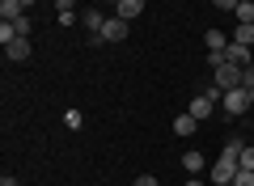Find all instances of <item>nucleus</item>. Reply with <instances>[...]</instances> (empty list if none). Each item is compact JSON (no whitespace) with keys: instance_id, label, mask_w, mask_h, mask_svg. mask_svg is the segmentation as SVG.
<instances>
[{"instance_id":"nucleus-9","label":"nucleus","mask_w":254,"mask_h":186,"mask_svg":"<svg viewBox=\"0 0 254 186\" xmlns=\"http://www.w3.org/2000/svg\"><path fill=\"white\" fill-rule=\"evenodd\" d=\"M195 127H199V123H195V119H190L187 110H182V115L174 119V135H195Z\"/></svg>"},{"instance_id":"nucleus-20","label":"nucleus","mask_w":254,"mask_h":186,"mask_svg":"<svg viewBox=\"0 0 254 186\" xmlns=\"http://www.w3.org/2000/svg\"><path fill=\"white\" fill-rule=\"evenodd\" d=\"M0 186H21V182H17V178H0Z\"/></svg>"},{"instance_id":"nucleus-1","label":"nucleus","mask_w":254,"mask_h":186,"mask_svg":"<svg viewBox=\"0 0 254 186\" xmlns=\"http://www.w3.org/2000/svg\"><path fill=\"white\" fill-rule=\"evenodd\" d=\"M123 38H127V21L110 13L106 26H102V34H98V38H89V43H123Z\"/></svg>"},{"instance_id":"nucleus-23","label":"nucleus","mask_w":254,"mask_h":186,"mask_svg":"<svg viewBox=\"0 0 254 186\" xmlns=\"http://www.w3.org/2000/svg\"><path fill=\"white\" fill-rule=\"evenodd\" d=\"M250 148H254V140H250Z\"/></svg>"},{"instance_id":"nucleus-10","label":"nucleus","mask_w":254,"mask_h":186,"mask_svg":"<svg viewBox=\"0 0 254 186\" xmlns=\"http://www.w3.org/2000/svg\"><path fill=\"white\" fill-rule=\"evenodd\" d=\"M237 21L242 26H254V4L250 0H237Z\"/></svg>"},{"instance_id":"nucleus-21","label":"nucleus","mask_w":254,"mask_h":186,"mask_svg":"<svg viewBox=\"0 0 254 186\" xmlns=\"http://www.w3.org/2000/svg\"><path fill=\"white\" fill-rule=\"evenodd\" d=\"M187 186H203V182H199V178H187Z\"/></svg>"},{"instance_id":"nucleus-5","label":"nucleus","mask_w":254,"mask_h":186,"mask_svg":"<svg viewBox=\"0 0 254 186\" xmlns=\"http://www.w3.org/2000/svg\"><path fill=\"white\" fill-rule=\"evenodd\" d=\"M26 9H30L26 0H4V4H0V17H4V21H9V26H13V21H17V17H26Z\"/></svg>"},{"instance_id":"nucleus-15","label":"nucleus","mask_w":254,"mask_h":186,"mask_svg":"<svg viewBox=\"0 0 254 186\" xmlns=\"http://www.w3.org/2000/svg\"><path fill=\"white\" fill-rule=\"evenodd\" d=\"M237 169H250V174H254V148H250V144L242 148V161H237Z\"/></svg>"},{"instance_id":"nucleus-19","label":"nucleus","mask_w":254,"mask_h":186,"mask_svg":"<svg viewBox=\"0 0 254 186\" xmlns=\"http://www.w3.org/2000/svg\"><path fill=\"white\" fill-rule=\"evenodd\" d=\"M242 89H254V63L246 68V76H242Z\"/></svg>"},{"instance_id":"nucleus-8","label":"nucleus","mask_w":254,"mask_h":186,"mask_svg":"<svg viewBox=\"0 0 254 186\" xmlns=\"http://www.w3.org/2000/svg\"><path fill=\"white\" fill-rule=\"evenodd\" d=\"M182 169H187V174H199V169H203V152H199V148L182 152Z\"/></svg>"},{"instance_id":"nucleus-18","label":"nucleus","mask_w":254,"mask_h":186,"mask_svg":"<svg viewBox=\"0 0 254 186\" xmlns=\"http://www.w3.org/2000/svg\"><path fill=\"white\" fill-rule=\"evenodd\" d=\"M131 186H157V178H153V174H140V178H136Z\"/></svg>"},{"instance_id":"nucleus-12","label":"nucleus","mask_w":254,"mask_h":186,"mask_svg":"<svg viewBox=\"0 0 254 186\" xmlns=\"http://www.w3.org/2000/svg\"><path fill=\"white\" fill-rule=\"evenodd\" d=\"M55 9H60V26H72V21H76V13H72V0H60Z\"/></svg>"},{"instance_id":"nucleus-11","label":"nucleus","mask_w":254,"mask_h":186,"mask_svg":"<svg viewBox=\"0 0 254 186\" xmlns=\"http://www.w3.org/2000/svg\"><path fill=\"white\" fill-rule=\"evenodd\" d=\"M229 43H242V47H250V43H254V26H237Z\"/></svg>"},{"instance_id":"nucleus-14","label":"nucleus","mask_w":254,"mask_h":186,"mask_svg":"<svg viewBox=\"0 0 254 186\" xmlns=\"http://www.w3.org/2000/svg\"><path fill=\"white\" fill-rule=\"evenodd\" d=\"M64 123L72 127V131H81V127H85V115H81V110H68V115H64Z\"/></svg>"},{"instance_id":"nucleus-16","label":"nucleus","mask_w":254,"mask_h":186,"mask_svg":"<svg viewBox=\"0 0 254 186\" xmlns=\"http://www.w3.org/2000/svg\"><path fill=\"white\" fill-rule=\"evenodd\" d=\"M233 186H254V174H250V169H237V178H233Z\"/></svg>"},{"instance_id":"nucleus-2","label":"nucleus","mask_w":254,"mask_h":186,"mask_svg":"<svg viewBox=\"0 0 254 186\" xmlns=\"http://www.w3.org/2000/svg\"><path fill=\"white\" fill-rule=\"evenodd\" d=\"M220 106H225V115H246V110H250V89H233V93H225V98H220Z\"/></svg>"},{"instance_id":"nucleus-4","label":"nucleus","mask_w":254,"mask_h":186,"mask_svg":"<svg viewBox=\"0 0 254 186\" xmlns=\"http://www.w3.org/2000/svg\"><path fill=\"white\" fill-rule=\"evenodd\" d=\"M140 13H144V0H119V4H115V17H123L127 26H131Z\"/></svg>"},{"instance_id":"nucleus-13","label":"nucleus","mask_w":254,"mask_h":186,"mask_svg":"<svg viewBox=\"0 0 254 186\" xmlns=\"http://www.w3.org/2000/svg\"><path fill=\"white\" fill-rule=\"evenodd\" d=\"M225 47H229V38L220 30H208V51H225Z\"/></svg>"},{"instance_id":"nucleus-22","label":"nucleus","mask_w":254,"mask_h":186,"mask_svg":"<svg viewBox=\"0 0 254 186\" xmlns=\"http://www.w3.org/2000/svg\"><path fill=\"white\" fill-rule=\"evenodd\" d=\"M250 110H254V89H250Z\"/></svg>"},{"instance_id":"nucleus-6","label":"nucleus","mask_w":254,"mask_h":186,"mask_svg":"<svg viewBox=\"0 0 254 186\" xmlns=\"http://www.w3.org/2000/svg\"><path fill=\"white\" fill-rule=\"evenodd\" d=\"M81 21H85V30L98 38V34H102V26H106V13H102V9H85V17H81Z\"/></svg>"},{"instance_id":"nucleus-3","label":"nucleus","mask_w":254,"mask_h":186,"mask_svg":"<svg viewBox=\"0 0 254 186\" xmlns=\"http://www.w3.org/2000/svg\"><path fill=\"white\" fill-rule=\"evenodd\" d=\"M212 110H216V102H212L208 93H199V98H190V106H187V115L195 119V123H203V119H212Z\"/></svg>"},{"instance_id":"nucleus-17","label":"nucleus","mask_w":254,"mask_h":186,"mask_svg":"<svg viewBox=\"0 0 254 186\" xmlns=\"http://www.w3.org/2000/svg\"><path fill=\"white\" fill-rule=\"evenodd\" d=\"M212 9H220V13H237V0H216Z\"/></svg>"},{"instance_id":"nucleus-7","label":"nucleus","mask_w":254,"mask_h":186,"mask_svg":"<svg viewBox=\"0 0 254 186\" xmlns=\"http://www.w3.org/2000/svg\"><path fill=\"white\" fill-rule=\"evenodd\" d=\"M4 55H9L13 63H21V60H30V38H13V43L4 47Z\"/></svg>"}]
</instances>
